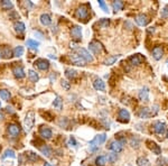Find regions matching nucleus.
<instances>
[{"label": "nucleus", "mask_w": 168, "mask_h": 166, "mask_svg": "<svg viewBox=\"0 0 168 166\" xmlns=\"http://www.w3.org/2000/svg\"><path fill=\"white\" fill-rule=\"evenodd\" d=\"M105 139H107V135H105V133H101V135L95 136L92 140L90 141V150H91V151L98 150L99 146H100L101 144H103V142L105 141Z\"/></svg>", "instance_id": "f257e3e1"}, {"label": "nucleus", "mask_w": 168, "mask_h": 166, "mask_svg": "<svg viewBox=\"0 0 168 166\" xmlns=\"http://www.w3.org/2000/svg\"><path fill=\"white\" fill-rule=\"evenodd\" d=\"M34 124H35V112L29 111V112H27L25 119H24V128L27 133L33 129Z\"/></svg>", "instance_id": "f03ea898"}, {"label": "nucleus", "mask_w": 168, "mask_h": 166, "mask_svg": "<svg viewBox=\"0 0 168 166\" xmlns=\"http://www.w3.org/2000/svg\"><path fill=\"white\" fill-rule=\"evenodd\" d=\"M126 142V138H121V139H116V140H112L109 144L108 148L111 149L113 153H120L121 150L123 149V145Z\"/></svg>", "instance_id": "7ed1b4c3"}, {"label": "nucleus", "mask_w": 168, "mask_h": 166, "mask_svg": "<svg viewBox=\"0 0 168 166\" xmlns=\"http://www.w3.org/2000/svg\"><path fill=\"white\" fill-rule=\"evenodd\" d=\"M89 16V8L87 5H81L75 11V17L78 20H84Z\"/></svg>", "instance_id": "20e7f679"}, {"label": "nucleus", "mask_w": 168, "mask_h": 166, "mask_svg": "<svg viewBox=\"0 0 168 166\" xmlns=\"http://www.w3.org/2000/svg\"><path fill=\"white\" fill-rule=\"evenodd\" d=\"M68 57H70V61L72 62V64H74V65H77V66H85V64H86V62H85L77 53H75V52L71 53V54L68 55Z\"/></svg>", "instance_id": "39448f33"}, {"label": "nucleus", "mask_w": 168, "mask_h": 166, "mask_svg": "<svg viewBox=\"0 0 168 166\" xmlns=\"http://www.w3.org/2000/svg\"><path fill=\"white\" fill-rule=\"evenodd\" d=\"M151 127H152V131L156 135H158V136L164 135L165 130H166V124L162 121H155L154 124H151Z\"/></svg>", "instance_id": "423d86ee"}, {"label": "nucleus", "mask_w": 168, "mask_h": 166, "mask_svg": "<svg viewBox=\"0 0 168 166\" xmlns=\"http://www.w3.org/2000/svg\"><path fill=\"white\" fill-rule=\"evenodd\" d=\"M89 50L92 52L94 55H100L103 50V46L100 42L98 41H92L89 44Z\"/></svg>", "instance_id": "0eeeda50"}, {"label": "nucleus", "mask_w": 168, "mask_h": 166, "mask_svg": "<svg viewBox=\"0 0 168 166\" xmlns=\"http://www.w3.org/2000/svg\"><path fill=\"white\" fill-rule=\"evenodd\" d=\"M71 36L74 41H81L82 39V28L77 25L73 26L71 29Z\"/></svg>", "instance_id": "6e6552de"}, {"label": "nucleus", "mask_w": 168, "mask_h": 166, "mask_svg": "<svg viewBox=\"0 0 168 166\" xmlns=\"http://www.w3.org/2000/svg\"><path fill=\"white\" fill-rule=\"evenodd\" d=\"M77 54L83 58L85 62H93V56L90 54V52L85 48H77Z\"/></svg>", "instance_id": "1a4fd4ad"}, {"label": "nucleus", "mask_w": 168, "mask_h": 166, "mask_svg": "<svg viewBox=\"0 0 168 166\" xmlns=\"http://www.w3.org/2000/svg\"><path fill=\"white\" fill-rule=\"evenodd\" d=\"M146 144H147L148 148H149L154 154H156V155H160V154H161V148L159 147V145H157L155 141L148 139V140H146Z\"/></svg>", "instance_id": "9d476101"}, {"label": "nucleus", "mask_w": 168, "mask_h": 166, "mask_svg": "<svg viewBox=\"0 0 168 166\" xmlns=\"http://www.w3.org/2000/svg\"><path fill=\"white\" fill-rule=\"evenodd\" d=\"M39 135L43 139H50L53 136V131L52 129L46 127V126H42V128L39 129Z\"/></svg>", "instance_id": "9b49d317"}, {"label": "nucleus", "mask_w": 168, "mask_h": 166, "mask_svg": "<svg viewBox=\"0 0 168 166\" xmlns=\"http://www.w3.org/2000/svg\"><path fill=\"white\" fill-rule=\"evenodd\" d=\"M136 23L138 24L139 26H147L149 24V21H150V19H149V17L147 16V15H145V14H140V15H138V16L136 17Z\"/></svg>", "instance_id": "f8f14e48"}, {"label": "nucleus", "mask_w": 168, "mask_h": 166, "mask_svg": "<svg viewBox=\"0 0 168 166\" xmlns=\"http://www.w3.org/2000/svg\"><path fill=\"white\" fill-rule=\"evenodd\" d=\"M8 133L10 135V137H17L20 133V127L17 124H8Z\"/></svg>", "instance_id": "ddd939ff"}, {"label": "nucleus", "mask_w": 168, "mask_h": 166, "mask_svg": "<svg viewBox=\"0 0 168 166\" xmlns=\"http://www.w3.org/2000/svg\"><path fill=\"white\" fill-rule=\"evenodd\" d=\"M35 65H37V67L41 70V71H47L48 67H50V62L45 58H39L35 62Z\"/></svg>", "instance_id": "4468645a"}, {"label": "nucleus", "mask_w": 168, "mask_h": 166, "mask_svg": "<svg viewBox=\"0 0 168 166\" xmlns=\"http://www.w3.org/2000/svg\"><path fill=\"white\" fill-rule=\"evenodd\" d=\"M162 55H164V50H162L161 46H155V47L152 48V57L155 58L156 61L161 59Z\"/></svg>", "instance_id": "2eb2a0df"}, {"label": "nucleus", "mask_w": 168, "mask_h": 166, "mask_svg": "<svg viewBox=\"0 0 168 166\" xmlns=\"http://www.w3.org/2000/svg\"><path fill=\"white\" fill-rule=\"evenodd\" d=\"M119 120L122 122H128L130 120V113L127 109H120L119 110Z\"/></svg>", "instance_id": "dca6fc26"}, {"label": "nucleus", "mask_w": 168, "mask_h": 166, "mask_svg": "<svg viewBox=\"0 0 168 166\" xmlns=\"http://www.w3.org/2000/svg\"><path fill=\"white\" fill-rule=\"evenodd\" d=\"M129 62H130V64L132 66H138V65L141 64L143 57L140 56V54H136V55H132V56L129 57Z\"/></svg>", "instance_id": "f3484780"}, {"label": "nucleus", "mask_w": 168, "mask_h": 166, "mask_svg": "<svg viewBox=\"0 0 168 166\" xmlns=\"http://www.w3.org/2000/svg\"><path fill=\"white\" fill-rule=\"evenodd\" d=\"M138 97H139V99L141 100V101H145V102L149 101V89H148V88H146V86L143 88V89L139 91Z\"/></svg>", "instance_id": "a211bd4d"}, {"label": "nucleus", "mask_w": 168, "mask_h": 166, "mask_svg": "<svg viewBox=\"0 0 168 166\" xmlns=\"http://www.w3.org/2000/svg\"><path fill=\"white\" fill-rule=\"evenodd\" d=\"M93 86L98 91H105V83L103 82L102 79H95L93 82Z\"/></svg>", "instance_id": "6ab92c4d"}, {"label": "nucleus", "mask_w": 168, "mask_h": 166, "mask_svg": "<svg viewBox=\"0 0 168 166\" xmlns=\"http://www.w3.org/2000/svg\"><path fill=\"white\" fill-rule=\"evenodd\" d=\"M12 73L17 79H23L25 77V71L23 66H14L12 67Z\"/></svg>", "instance_id": "aec40b11"}, {"label": "nucleus", "mask_w": 168, "mask_h": 166, "mask_svg": "<svg viewBox=\"0 0 168 166\" xmlns=\"http://www.w3.org/2000/svg\"><path fill=\"white\" fill-rule=\"evenodd\" d=\"M0 52H1V55H2V57L3 58H10L11 56H12L11 50H10V47L7 46V45L2 46V48L0 50Z\"/></svg>", "instance_id": "412c9836"}, {"label": "nucleus", "mask_w": 168, "mask_h": 166, "mask_svg": "<svg viewBox=\"0 0 168 166\" xmlns=\"http://www.w3.org/2000/svg\"><path fill=\"white\" fill-rule=\"evenodd\" d=\"M39 20H41V24L43 26H48L52 23V19H50V16L48 14H42L39 17Z\"/></svg>", "instance_id": "4be33fe9"}, {"label": "nucleus", "mask_w": 168, "mask_h": 166, "mask_svg": "<svg viewBox=\"0 0 168 166\" xmlns=\"http://www.w3.org/2000/svg\"><path fill=\"white\" fill-rule=\"evenodd\" d=\"M138 116H139V118H143V119H147V118H149V117H150V109L143 107V108H141L140 110H139Z\"/></svg>", "instance_id": "5701e85b"}, {"label": "nucleus", "mask_w": 168, "mask_h": 166, "mask_svg": "<svg viewBox=\"0 0 168 166\" xmlns=\"http://www.w3.org/2000/svg\"><path fill=\"white\" fill-rule=\"evenodd\" d=\"M26 159L28 160V162H30V163H34V162H37L39 157H38V155L36 154V153H33V151H27L26 153Z\"/></svg>", "instance_id": "b1692460"}, {"label": "nucleus", "mask_w": 168, "mask_h": 166, "mask_svg": "<svg viewBox=\"0 0 168 166\" xmlns=\"http://www.w3.org/2000/svg\"><path fill=\"white\" fill-rule=\"evenodd\" d=\"M53 107L56 108L57 110H62L63 109V100L59 95H56L55 100L53 101Z\"/></svg>", "instance_id": "393cba45"}, {"label": "nucleus", "mask_w": 168, "mask_h": 166, "mask_svg": "<svg viewBox=\"0 0 168 166\" xmlns=\"http://www.w3.org/2000/svg\"><path fill=\"white\" fill-rule=\"evenodd\" d=\"M120 57V55H112V56H109L108 58H105L104 59V62H103V64L104 65H112V64H114L116 62H117V59Z\"/></svg>", "instance_id": "a878e982"}, {"label": "nucleus", "mask_w": 168, "mask_h": 166, "mask_svg": "<svg viewBox=\"0 0 168 166\" xmlns=\"http://www.w3.org/2000/svg\"><path fill=\"white\" fill-rule=\"evenodd\" d=\"M39 150H41V153H42L44 156H46V157H50V154H52V148H50V146H47V145H43L39 147Z\"/></svg>", "instance_id": "bb28decb"}, {"label": "nucleus", "mask_w": 168, "mask_h": 166, "mask_svg": "<svg viewBox=\"0 0 168 166\" xmlns=\"http://www.w3.org/2000/svg\"><path fill=\"white\" fill-rule=\"evenodd\" d=\"M28 77H29V80L34 83L38 82V80H39V75L37 74L34 70H29V71H28Z\"/></svg>", "instance_id": "cd10ccee"}, {"label": "nucleus", "mask_w": 168, "mask_h": 166, "mask_svg": "<svg viewBox=\"0 0 168 166\" xmlns=\"http://www.w3.org/2000/svg\"><path fill=\"white\" fill-rule=\"evenodd\" d=\"M123 1H120V0H118V1H113L112 2V8L114 10V12H117V11H120L121 9L123 8Z\"/></svg>", "instance_id": "c85d7f7f"}, {"label": "nucleus", "mask_w": 168, "mask_h": 166, "mask_svg": "<svg viewBox=\"0 0 168 166\" xmlns=\"http://www.w3.org/2000/svg\"><path fill=\"white\" fill-rule=\"evenodd\" d=\"M137 165L138 166H150V162L147 157H139L137 159Z\"/></svg>", "instance_id": "c756f323"}, {"label": "nucleus", "mask_w": 168, "mask_h": 166, "mask_svg": "<svg viewBox=\"0 0 168 166\" xmlns=\"http://www.w3.org/2000/svg\"><path fill=\"white\" fill-rule=\"evenodd\" d=\"M0 7H1L2 9L9 10V9H11L12 7H14V5H12L11 1H8V0H2V1L0 2Z\"/></svg>", "instance_id": "7c9ffc66"}, {"label": "nucleus", "mask_w": 168, "mask_h": 166, "mask_svg": "<svg viewBox=\"0 0 168 166\" xmlns=\"http://www.w3.org/2000/svg\"><path fill=\"white\" fill-rule=\"evenodd\" d=\"M10 97H11V94H10V92H9L8 90H5V89L0 90V98L2 100L8 101V100L10 99Z\"/></svg>", "instance_id": "2f4dec72"}, {"label": "nucleus", "mask_w": 168, "mask_h": 166, "mask_svg": "<svg viewBox=\"0 0 168 166\" xmlns=\"http://www.w3.org/2000/svg\"><path fill=\"white\" fill-rule=\"evenodd\" d=\"M76 72L75 70H72V68H66L65 70V76H66L67 79H70V80H72V79H74L76 76Z\"/></svg>", "instance_id": "473e14b6"}, {"label": "nucleus", "mask_w": 168, "mask_h": 166, "mask_svg": "<svg viewBox=\"0 0 168 166\" xmlns=\"http://www.w3.org/2000/svg\"><path fill=\"white\" fill-rule=\"evenodd\" d=\"M15 29H16V32H18V33H23V32H25V28L26 26L24 23H21V21H17V23H15Z\"/></svg>", "instance_id": "72a5a7b5"}, {"label": "nucleus", "mask_w": 168, "mask_h": 166, "mask_svg": "<svg viewBox=\"0 0 168 166\" xmlns=\"http://www.w3.org/2000/svg\"><path fill=\"white\" fill-rule=\"evenodd\" d=\"M15 158L16 157V154H15V151L12 149H6L5 150V153H3V155L1 156V158L2 159H5V158Z\"/></svg>", "instance_id": "f704fd0d"}, {"label": "nucleus", "mask_w": 168, "mask_h": 166, "mask_svg": "<svg viewBox=\"0 0 168 166\" xmlns=\"http://www.w3.org/2000/svg\"><path fill=\"white\" fill-rule=\"evenodd\" d=\"M107 163V157L105 156H98L95 158V165L96 166H104Z\"/></svg>", "instance_id": "c9c22d12"}, {"label": "nucleus", "mask_w": 168, "mask_h": 166, "mask_svg": "<svg viewBox=\"0 0 168 166\" xmlns=\"http://www.w3.org/2000/svg\"><path fill=\"white\" fill-rule=\"evenodd\" d=\"M26 45H27L28 47H30V48H38L39 43L34 41V39H27V41H26Z\"/></svg>", "instance_id": "e433bc0d"}, {"label": "nucleus", "mask_w": 168, "mask_h": 166, "mask_svg": "<svg viewBox=\"0 0 168 166\" xmlns=\"http://www.w3.org/2000/svg\"><path fill=\"white\" fill-rule=\"evenodd\" d=\"M130 145H131V147H134V148H138L139 145H140V140H139V138L132 136L131 139H130Z\"/></svg>", "instance_id": "4c0bfd02"}, {"label": "nucleus", "mask_w": 168, "mask_h": 166, "mask_svg": "<svg viewBox=\"0 0 168 166\" xmlns=\"http://www.w3.org/2000/svg\"><path fill=\"white\" fill-rule=\"evenodd\" d=\"M23 54H24V47H23V46H17V47H15V50H14V55H15L16 57L23 56Z\"/></svg>", "instance_id": "58836bf2"}, {"label": "nucleus", "mask_w": 168, "mask_h": 166, "mask_svg": "<svg viewBox=\"0 0 168 166\" xmlns=\"http://www.w3.org/2000/svg\"><path fill=\"white\" fill-rule=\"evenodd\" d=\"M118 159V154L117 153H110L108 155V160L109 163H116Z\"/></svg>", "instance_id": "ea45409f"}, {"label": "nucleus", "mask_w": 168, "mask_h": 166, "mask_svg": "<svg viewBox=\"0 0 168 166\" xmlns=\"http://www.w3.org/2000/svg\"><path fill=\"white\" fill-rule=\"evenodd\" d=\"M110 24V20L109 19H107V18H102L100 21H99V26H100L101 28H107Z\"/></svg>", "instance_id": "a19ab883"}, {"label": "nucleus", "mask_w": 168, "mask_h": 166, "mask_svg": "<svg viewBox=\"0 0 168 166\" xmlns=\"http://www.w3.org/2000/svg\"><path fill=\"white\" fill-rule=\"evenodd\" d=\"M168 165V160L166 158L161 157L157 160V166H167Z\"/></svg>", "instance_id": "79ce46f5"}, {"label": "nucleus", "mask_w": 168, "mask_h": 166, "mask_svg": "<svg viewBox=\"0 0 168 166\" xmlns=\"http://www.w3.org/2000/svg\"><path fill=\"white\" fill-rule=\"evenodd\" d=\"M61 85H62V86H63V89H65L66 91H68V90H70V88H71V84H70V82L66 81V80H62Z\"/></svg>", "instance_id": "37998d69"}, {"label": "nucleus", "mask_w": 168, "mask_h": 166, "mask_svg": "<svg viewBox=\"0 0 168 166\" xmlns=\"http://www.w3.org/2000/svg\"><path fill=\"white\" fill-rule=\"evenodd\" d=\"M9 18H10V19H12V20H15V19H19V15H18V12H17V11L12 10V11L9 14Z\"/></svg>", "instance_id": "c03bdc74"}, {"label": "nucleus", "mask_w": 168, "mask_h": 166, "mask_svg": "<svg viewBox=\"0 0 168 166\" xmlns=\"http://www.w3.org/2000/svg\"><path fill=\"white\" fill-rule=\"evenodd\" d=\"M99 5H100V7L103 9V11H105V12H108L109 10H108V6L105 5V2L103 1V0H99Z\"/></svg>", "instance_id": "a18cd8bd"}, {"label": "nucleus", "mask_w": 168, "mask_h": 166, "mask_svg": "<svg viewBox=\"0 0 168 166\" xmlns=\"http://www.w3.org/2000/svg\"><path fill=\"white\" fill-rule=\"evenodd\" d=\"M161 18H168V6L161 10Z\"/></svg>", "instance_id": "49530a36"}, {"label": "nucleus", "mask_w": 168, "mask_h": 166, "mask_svg": "<svg viewBox=\"0 0 168 166\" xmlns=\"http://www.w3.org/2000/svg\"><path fill=\"white\" fill-rule=\"evenodd\" d=\"M68 144H70L71 146H73V147H76V146H77V142H76L75 138H74L73 136H71V137H70V140H68Z\"/></svg>", "instance_id": "de8ad7c7"}, {"label": "nucleus", "mask_w": 168, "mask_h": 166, "mask_svg": "<svg viewBox=\"0 0 168 166\" xmlns=\"http://www.w3.org/2000/svg\"><path fill=\"white\" fill-rule=\"evenodd\" d=\"M157 112H158V106H154V108H151L150 110V117L155 116Z\"/></svg>", "instance_id": "09e8293b"}, {"label": "nucleus", "mask_w": 168, "mask_h": 166, "mask_svg": "<svg viewBox=\"0 0 168 166\" xmlns=\"http://www.w3.org/2000/svg\"><path fill=\"white\" fill-rule=\"evenodd\" d=\"M50 81L53 82V80H55V79H56V74L52 73V74H50Z\"/></svg>", "instance_id": "8fccbe9b"}, {"label": "nucleus", "mask_w": 168, "mask_h": 166, "mask_svg": "<svg viewBox=\"0 0 168 166\" xmlns=\"http://www.w3.org/2000/svg\"><path fill=\"white\" fill-rule=\"evenodd\" d=\"M6 111H7V112H10V113H12V112H14V110H12V108H11V107H7V108H6Z\"/></svg>", "instance_id": "3c124183"}, {"label": "nucleus", "mask_w": 168, "mask_h": 166, "mask_svg": "<svg viewBox=\"0 0 168 166\" xmlns=\"http://www.w3.org/2000/svg\"><path fill=\"white\" fill-rule=\"evenodd\" d=\"M2 119H3V113L0 112V120H2Z\"/></svg>", "instance_id": "603ef678"}, {"label": "nucleus", "mask_w": 168, "mask_h": 166, "mask_svg": "<svg viewBox=\"0 0 168 166\" xmlns=\"http://www.w3.org/2000/svg\"><path fill=\"white\" fill-rule=\"evenodd\" d=\"M44 166H52V165H50V163H45V164H44Z\"/></svg>", "instance_id": "864d4df0"}, {"label": "nucleus", "mask_w": 168, "mask_h": 166, "mask_svg": "<svg viewBox=\"0 0 168 166\" xmlns=\"http://www.w3.org/2000/svg\"><path fill=\"white\" fill-rule=\"evenodd\" d=\"M166 136H167V139H168V131H167V135H166Z\"/></svg>", "instance_id": "5fc2aeb1"}, {"label": "nucleus", "mask_w": 168, "mask_h": 166, "mask_svg": "<svg viewBox=\"0 0 168 166\" xmlns=\"http://www.w3.org/2000/svg\"><path fill=\"white\" fill-rule=\"evenodd\" d=\"M167 67H168V61H167Z\"/></svg>", "instance_id": "6e6d98bb"}, {"label": "nucleus", "mask_w": 168, "mask_h": 166, "mask_svg": "<svg viewBox=\"0 0 168 166\" xmlns=\"http://www.w3.org/2000/svg\"><path fill=\"white\" fill-rule=\"evenodd\" d=\"M0 56H1V52H0Z\"/></svg>", "instance_id": "4d7b16f0"}, {"label": "nucleus", "mask_w": 168, "mask_h": 166, "mask_svg": "<svg viewBox=\"0 0 168 166\" xmlns=\"http://www.w3.org/2000/svg\"><path fill=\"white\" fill-rule=\"evenodd\" d=\"M0 106H1V104H0Z\"/></svg>", "instance_id": "13d9d810"}]
</instances>
